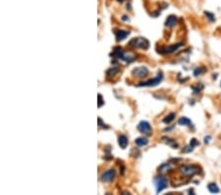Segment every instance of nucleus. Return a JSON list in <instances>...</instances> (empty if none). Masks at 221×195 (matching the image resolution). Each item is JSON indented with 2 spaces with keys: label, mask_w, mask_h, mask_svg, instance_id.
Masks as SVG:
<instances>
[{
  "label": "nucleus",
  "mask_w": 221,
  "mask_h": 195,
  "mask_svg": "<svg viewBox=\"0 0 221 195\" xmlns=\"http://www.w3.org/2000/svg\"><path fill=\"white\" fill-rule=\"evenodd\" d=\"M138 130L141 134L143 135H150L152 133V128L150 126L149 121L147 120H141L140 123L138 124Z\"/></svg>",
  "instance_id": "5"
},
{
  "label": "nucleus",
  "mask_w": 221,
  "mask_h": 195,
  "mask_svg": "<svg viewBox=\"0 0 221 195\" xmlns=\"http://www.w3.org/2000/svg\"><path fill=\"white\" fill-rule=\"evenodd\" d=\"M180 172L183 176H187V177H192L196 174H198L200 172V168L196 167V166H182L180 168Z\"/></svg>",
  "instance_id": "2"
},
{
  "label": "nucleus",
  "mask_w": 221,
  "mask_h": 195,
  "mask_svg": "<svg viewBox=\"0 0 221 195\" xmlns=\"http://www.w3.org/2000/svg\"><path fill=\"white\" fill-rule=\"evenodd\" d=\"M171 166L169 165V163L167 164H164V165H162L160 168H159V172H169V170H171Z\"/></svg>",
  "instance_id": "19"
},
{
  "label": "nucleus",
  "mask_w": 221,
  "mask_h": 195,
  "mask_svg": "<svg viewBox=\"0 0 221 195\" xmlns=\"http://www.w3.org/2000/svg\"><path fill=\"white\" fill-rule=\"evenodd\" d=\"M115 176H116L115 170L110 168V170H107L106 172H104L102 174H101L100 179L102 182H111V181L115 178Z\"/></svg>",
  "instance_id": "6"
},
{
  "label": "nucleus",
  "mask_w": 221,
  "mask_h": 195,
  "mask_svg": "<svg viewBox=\"0 0 221 195\" xmlns=\"http://www.w3.org/2000/svg\"><path fill=\"white\" fill-rule=\"evenodd\" d=\"M118 72H119L118 67H112V68H110L107 72H106V74H107L108 77H112V76H114V75H116Z\"/></svg>",
  "instance_id": "18"
},
{
  "label": "nucleus",
  "mask_w": 221,
  "mask_h": 195,
  "mask_svg": "<svg viewBox=\"0 0 221 195\" xmlns=\"http://www.w3.org/2000/svg\"><path fill=\"white\" fill-rule=\"evenodd\" d=\"M175 112H171L170 114H168L167 116H165L164 118L162 119V121H163V123H165V124H170L173 121V119L175 118Z\"/></svg>",
  "instance_id": "15"
},
{
  "label": "nucleus",
  "mask_w": 221,
  "mask_h": 195,
  "mask_svg": "<svg viewBox=\"0 0 221 195\" xmlns=\"http://www.w3.org/2000/svg\"><path fill=\"white\" fill-rule=\"evenodd\" d=\"M162 141L164 142L165 144H167V145L171 146V147L173 148V149H177V148H178V144L176 143L174 139L168 138V137H163V138H162Z\"/></svg>",
  "instance_id": "13"
},
{
  "label": "nucleus",
  "mask_w": 221,
  "mask_h": 195,
  "mask_svg": "<svg viewBox=\"0 0 221 195\" xmlns=\"http://www.w3.org/2000/svg\"><path fill=\"white\" fill-rule=\"evenodd\" d=\"M205 71H206V69L204 67H198L194 70V76H200V75L203 74Z\"/></svg>",
  "instance_id": "20"
},
{
  "label": "nucleus",
  "mask_w": 221,
  "mask_h": 195,
  "mask_svg": "<svg viewBox=\"0 0 221 195\" xmlns=\"http://www.w3.org/2000/svg\"><path fill=\"white\" fill-rule=\"evenodd\" d=\"M129 45L135 48H141V49H147L149 47V41L143 37H135L129 41Z\"/></svg>",
  "instance_id": "1"
},
{
  "label": "nucleus",
  "mask_w": 221,
  "mask_h": 195,
  "mask_svg": "<svg viewBox=\"0 0 221 195\" xmlns=\"http://www.w3.org/2000/svg\"><path fill=\"white\" fill-rule=\"evenodd\" d=\"M124 55H125V51L121 47H119V46L115 47L113 49V52L111 53V56H113L117 59H121V60L124 59Z\"/></svg>",
  "instance_id": "9"
},
{
  "label": "nucleus",
  "mask_w": 221,
  "mask_h": 195,
  "mask_svg": "<svg viewBox=\"0 0 221 195\" xmlns=\"http://www.w3.org/2000/svg\"><path fill=\"white\" fill-rule=\"evenodd\" d=\"M190 144H192V145L196 147V146H198V145H200V142H198V140H196V138H193V139H192V140H191V143H190Z\"/></svg>",
  "instance_id": "24"
},
{
  "label": "nucleus",
  "mask_w": 221,
  "mask_h": 195,
  "mask_svg": "<svg viewBox=\"0 0 221 195\" xmlns=\"http://www.w3.org/2000/svg\"><path fill=\"white\" fill-rule=\"evenodd\" d=\"M154 184H155V187H156V192L159 193L161 192L163 189L167 188L168 186V180L165 176H157L154 178Z\"/></svg>",
  "instance_id": "4"
},
{
  "label": "nucleus",
  "mask_w": 221,
  "mask_h": 195,
  "mask_svg": "<svg viewBox=\"0 0 221 195\" xmlns=\"http://www.w3.org/2000/svg\"><path fill=\"white\" fill-rule=\"evenodd\" d=\"M210 138H211L210 136H205V137H204V143H205V144L208 143V142L210 141Z\"/></svg>",
  "instance_id": "26"
},
{
  "label": "nucleus",
  "mask_w": 221,
  "mask_h": 195,
  "mask_svg": "<svg viewBox=\"0 0 221 195\" xmlns=\"http://www.w3.org/2000/svg\"><path fill=\"white\" fill-rule=\"evenodd\" d=\"M122 20H123L124 22H127V21H129V20H130V18L128 17V16H123V17H122Z\"/></svg>",
  "instance_id": "27"
},
{
  "label": "nucleus",
  "mask_w": 221,
  "mask_h": 195,
  "mask_svg": "<svg viewBox=\"0 0 221 195\" xmlns=\"http://www.w3.org/2000/svg\"><path fill=\"white\" fill-rule=\"evenodd\" d=\"M194 149V146H193L192 144H190V145L186 146V148L182 151V152H184V153H189V152H192V151H193Z\"/></svg>",
  "instance_id": "22"
},
{
  "label": "nucleus",
  "mask_w": 221,
  "mask_h": 195,
  "mask_svg": "<svg viewBox=\"0 0 221 195\" xmlns=\"http://www.w3.org/2000/svg\"><path fill=\"white\" fill-rule=\"evenodd\" d=\"M179 125H185V126H191L192 125V121L190 120L187 117H181L178 120Z\"/></svg>",
  "instance_id": "17"
},
{
  "label": "nucleus",
  "mask_w": 221,
  "mask_h": 195,
  "mask_svg": "<svg viewBox=\"0 0 221 195\" xmlns=\"http://www.w3.org/2000/svg\"><path fill=\"white\" fill-rule=\"evenodd\" d=\"M176 23H177V17L174 16V15H170V16L167 17L166 22H165V26L172 28V27L176 25Z\"/></svg>",
  "instance_id": "11"
},
{
  "label": "nucleus",
  "mask_w": 221,
  "mask_h": 195,
  "mask_svg": "<svg viewBox=\"0 0 221 195\" xmlns=\"http://www.w3.org/2000/svg\"><path fill=\"white\" fill-rule=\"evenodd\" d=\"M129 35H130V32H126V31H122V30H118L115 32V37H116V39L118 41L125 39Z\"/></svg>",
  "instance_id": "10"
},
{
  "label": "nucleus",
  "mask_w": 221,
  "mask_h": 195,
  "mask_svg": "<svg viewBox=\"0 0 221 195\" xmlns=\"http://www.w3.org/2000/svg\"><path fill=\"white\" fill-rule=\"evenodd\" d=\"M132 74L134 75V76L138 77V78H145V77L149 74V69H147V67H143V66H141V67H137L132 71Z\"/></svg>",
  "instance_id": "8"
},
{
  "label": "nucleus",
  "mask_w": 221,
  "mask_h": 195,
  "mask_svg": "<svg viewBox=\"0 0 221 195\" xmlns=\"http://www.w3.org/2000/svg\"><path fill=\"white\" fill-rule=\"evenodd\" d=\"M183 45L182 43H174L172 44V45H169V46H165V47L161 48L160 50H159V52L161 53V54H170V53H173L175 52L177 49H178L179 47H181V46Z\"/></svg>",
  "instance_id": "7"
},
{
  "label": "nucleus",
  "mask_w": 221,
  "mask_h": 195,
  "mask_svg": "<svg viewBox=\"0 0 221 195\" xmlns=\"http://www.w3.org/2000/svg\"><path fill=\"white\" fill-rule=\"evenodd\" d=\"M135 144L138 147H145L149 144V140L147 138H143V137H140V138H137L135 140Z\"/></svg>",
  "instance_id": "14"
},
{
  "label": "nucleus",
  "mask_w": 221,
  "mask_h": 195,
  "mask_svg": "<svg viewBox=\"0 0 221 195\" xmlns=\"http://www.w3.org/2000/svg\"><path fill=\"white\" fill-rule=\"evenodd\" d=\"M207 188H208L209 192H211V193H218V192L220 191L219 187L217 186V184L216 183H209L208 186H207Z\"/></svg>",
  "instance_id": "16"
},
{
  "label": "nucleus",
  "mask_w": 221,
  "mask_h": 195,
  "mask_svg": "<svg viewBox=\"0 0 221 195\" xmlns=\"http://www.w3.org/2000/svg\"><path fill=\"white\" fill-rule=\"evenodd\" d=\"M204 15L206 16L207 18H208V20L210 22H213V21H215V17H214V15L212 14L211 12H208V11H205L204 12Z\"/></svg>",
  "instance_id": "21"
},
{
  "label": "nucleus",
  "mask_w": 221,
  "mask_h": 195,
  "mask_svg": "<svg viewBox=\"0 0 221 195\" xmlns=\"http://www.w3.org/2000/svg\"><path fill=\"white\" fill-rule=\"evenodd\" d=\"M162 78H163V74L162 73H158L157 76L154 77V78L150 79V80H147L145 82H141V83L138 84V87H154V86H157L161 81H162Z\"/></svg>",
  "instance_id": "3"
},
{
  "label": "nucleus",
  "mask_w": 221,
  "mask_h": 195,
  "mask_svg": "<svg viewBox=\"0 0 221 195\" xmlns=\"http://www.w3.org/2000/svg\"><path fill=\"white\" fill-rule=\"evenodd\" d=\"M104 104V101L102 99V96L101 95H98V108H101V106Z\"/></svg>",
  "instance_id": "23"
},
{
  "label": "nucleus",
  "mask_w": 221,
  "mask_h": 195,
  "mask_svg": "<svg viewBox=\"0 0 221 195\" xmlns=\"http://www.w3.org/2000/svg\"><path fill=\"white\" fill-rule=\"evenodd\" d=\"M128 142H129L128 141V138H127V136H125V135H120V136L118 137V144L122 149H125V148L127 147Z\"/></svg>",
  "instance_id": "12"
},
{
  "label": "nucleus",
  "mask_w": 221,
  "mask_h": 195,
  "mask_svg": "<svg viewBox=\"0 0 221 195\" xmlns=\"http://www.w3.org/2000/svg\"><path fill=\"white\" fill-rule=\"evenodd\" d=\"M98 125H99V126H102V127H104V128H108V126H106L105 124L102 122L101 118H98Z\"/></svg>",
  "instance_id": "25"
}]
</instances>
